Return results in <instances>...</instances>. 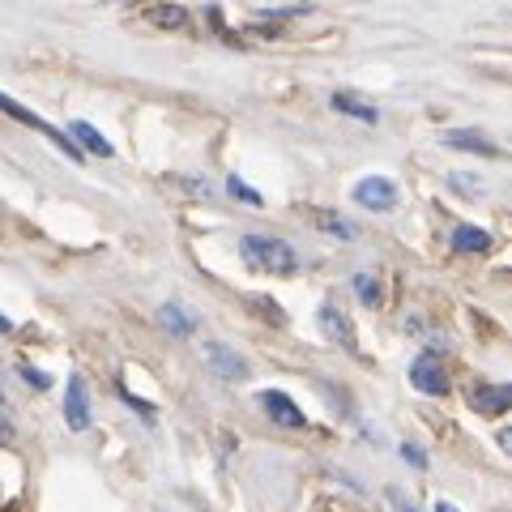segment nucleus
<instances>
[{
  "label": "nucleus",
  "instance_id": "1",
  "mask_svg": "<svg viewBox=\"0 0 512 512\" xmlns=\"http://www.w3.org/2000/svg\"><path fill=\"white\" fill-rule=\"evenodd\" d=\"M239 256L261 274H295L299 269V252L274 235H244L239 239Z\"/></svg>",
  "mask_w": 512,
  "mask_h": 512
},
{
  "label": "nucleus",
  "instance_id": "3",
  "mask_svg": "<svg viewBox=\"0 0 512 512\" xmlns=\"http://www.w3.org/2000/svg\"><path fill=\"white\" fill-rule=\"evenodd\" d=\"M350 197H355L363 210H376V214H389L397 205V184L389 175H363V180L350 188Z\"/></svg>",
  "mask_w": 512,
  "mask_h": 512
},
{
  "label": "nucleus",
  "instance_id": "11",
  "mask_svg": "<svg viewBox=\"0 0 512 512\" xmlns=\"http://www.w3.org/2000/svg\"><path fill=\"white\" fill-rule=\"evenodd\" d=\"M308 218H312L316 231L342 239V244H355V239H359V227H355V222H350L346 214H338V210H308Z\"/></svg>",
  "mask_w": 512,
  "mask_h": 512
},
{
  "label": "nucleus",
  "instance_id": "13",
  "mask_svg": "<svg viewBox=\"0 0 512 512\" xmlns=\"http://www.w3.org/2000/svg\"><path fill=\"white\" fill-rule=\"evenodd\" d=\"M329 107L333 111H342V116H350V120H363V124H380V111L372 107V103H363L359 94H350V90H338L329 99Z\"/></svg>",
  "mask_w": 512,
  "mask_h": 512
},
{
  "label": "nucleus",
  "instance_id": "7",
  "mask_svg": "<svg viewBox=\"0 0 512 512\" xmlns=\"http://www.w3.org/2000/svg\"><path fill=\"white\" fill-rule=\"evenodd\" d=\"M64 423H69L73 431L90 427V393H86L82 376H69V393H64Z\"/></svg>",
  "mask_w": 512,
  "mask_h": 512
},
{
  "label": "nucleus",
  "instance_id": "28",
  "mask_svg": "<svg viewBox=\"0 0 512 512\" xmlns=\"http://www.w3.org/2000/svg\"><path fill=\"white\" fill-rule=\"evenodd\" d=\"M0 333H13V320L9 316H0Z\"/></svg>",
  "mask_w": 512,
  "mask_h": 512
},
{
  "label": "nucleus",
  "instance_id": "21",
  "mask_svg": "<svg viewBox=\"0 0 512 512\" xmlns=\"http://www.w3.org/2000/svg\"><path fill=\"white\" fill-rule=\"evenodd\" d=\"M18 372H22V380H26V384H35V389H47V384H52V376H47V372H35L30 363H22Z\"/></svg>",
  "mask_w": 512,
  "mask_h": 512
},
{
  "label": "nucleus",
  "instance_id": "8",
  "mask_svg": "<svg viewBox=\"0 0 512 512\" xmlns=\"http://www.w3.org/2000/svg\"><path fill=\"white\" fill-rule=\"evenodd\" d=\"M205 363H210L214 376H222V380H244L248 376L244 355H235V350L222 346V342H205Z\"/></svg>",
  "mask_w": 512,
  "mask_h": 512
},
{
  "label": "nucleus",
  "instance_id": "9",
  "mask_svg": "<svg viewBox=\"0 0 512 512\" xmlns=\"http://www.w3.org/2000/svg\"><path fill=\"white\" fill-rule=\"evenodd\" d=\"M470 406L478 414H487V419H495V414L512 410V384H478L470 393Z\"/></svg>",
  "mask_w": 512,
  "mask_h": 512
},
{
  "label": "nucleus",
  "instance_id": "4",
  "mask_svg": "<svg viewBox=\"0 0 512 512\" xmlns=\"http://www.w3.org/2000/svg\"><path fill=\"white\" fill-rule=\"evenodd\" d=\"M410 384L427 397H444L448 393V372H444V359L436 355V350H427V355H419L410 363Z\"/></svg>",
  "mask_w": 512,
  "mask_h": 512
},
{
  "label": "nucleus",
  "instance_id": "25",
  "mask_svg": "<svg viewBox=\"0 0 512 512\" xmlns=\"http://www.w3.org/2000/svg\"><path fill=\"white\" fill-rule=\"evenodd\" d=\"M500 448H504V453L512 457V427H504V431H500Z\"/></svg>",
  "mask_w": 512,
  "mask_h": 512
},
{
  "label": "nucleus",
  "instance_id": "15",
  "mask_svg": "<svg viewBox=\"0 0 512 512\" xmlns=\"http://www.w3.org/2000/svg\"><path fill=\"white\" fill-rule=\"evenodd\" d=\"M141 22L158 26V30H184L188 26V9L184 5H150V9H141Z\"/></svg>",
  "mask_w": 512,
  "mask_h": 512
},
{
  "label": "nucleus",
  "instance_id": "24",
  "mask_svg": "<svg viewBox=\"0 0 512 512\" xmlns=\"http://www.w3.org/2000/svg\"><path fill=\"white\" fill-rule=\"evenodd\" d=\"M389 500H393V508H397V512H419V508H414V504L406 500L402 491H389Z\"/></svg>",
  "mask_w": 512,
  "mask_h": 512
},
{
  "label": "nucleus",
  "instance_id": "6",
  "mask_svg": "<svg viewBox=\"0 0 512 512\" xmlns=\"http://www.w3.org/2000/svg\"><path fill=\"white\" fill-rule=\"evenodd\" d=\"M256 402H261V410H265V414H269V419H274L278 427H291V431L308 427V419H303V410H299V406H295L286 393H278V389H265L261 397H256Z\"/></svg>",
  "mask_w": 512,
  "mask_h": 512
},
{
  "label": "nucleus",
  "instance_id": "22",
  "mask_svg": "<svg viewBox=\"0 0 512 512\" xmlns=\"http://www.w3.org/2000/svg\"><path fill=\"white\" fill-rule=\"evenodd\" d=\"M402 457L410 461V466H414V470H427V453H423V448H419V444H402Z\"/></svg>",
  "mask_w": 512,
  "mask_h": 512
},
{
  "label": "nucleus",
  "instance_id": "12",
  "mask_svg": "<svg viewBox=\"0 0 512 512\" xmlns=\"http://www.w3.org/2000/svg\"><path fill=\"white\" fill-rule=\"evenodd\" d=\"M448 248L457 256H478L491 248V235L483 227H474V222H461V227H453V235H448Z\"/></svg>",
  "mask_w": 512,
  "mask_h": 512
},
{
  "label": "nucleus",
  "instance_id": "26",
  "mask_svg": "<svg viewBox=\"0 0 512 512\" xmlns=\"http://www.w3.org/2000/svg\"><path fill=\"white\" fill-rule=\"evenodd\" d=\"M9 440H13V423L0 419V444H9Z\"/></svg>",
  "mask_w": 512,
  "mask_h": 512
},
{
  "label": "nucleus",
  "instance_id": "5",
  "mask_svg": "<svg viewBox=\"0 0 512 512\" xmlns=\"http://www.w3.org/2000/svg\"><path fill=\"white\" fill-rule=\"evenodd\" d=\"M316 325H320V333H325V338H329L333 346L355 350V325H350V316L338 308V303H320Z\"/></svg>",
  "mask_w": 512,
  "mask_h": 512
},
{
  "label": "nucleus",
  "instance_id": "10",
  "mask_svg": "<svg viewBox=\"0 0 512 512\" xmlns=\"http://www.w3.org/2000/svg\"><path fill=\"white\" fill-rule=\"evenodd\" d=\"M444 146L448 150H466V154H483V158H500L504 154L487 133H474V128H453V133H444Z\"/></svg>",
  "mask_w": 512,
  "mask_h": 512
},
{
  "label": "nucleus",
  "instance_id": "2",
  "mask_svg": "<svg viewBox=\"0 0 512 512\" xmlns=\"http://www.w3.org/2000/svg\"><path fill=\"white\" fill-rule=\"evenodd\" d=\"M0 111H5V116H13V120H18V124H26V128H35V133H43L47 141H52V146L60 150V154H69L73 158V163H82V150H77V141L69 137V133H60V128H52V124H47L43 116H35V111H30V107H22V103H13L9 99V94H0Z\"/></svg>",
  "mask_w": 512,
  "mask_h": 512
},
{
  "label": "nucleus",
  "instance_id": "16",
  "mask_svg": "<svg viewBox=\"0 0 512 512\" xmlns=\"http://www.w3.org/2000/svg\"><path fill=\"white\" fill-rule=\"evenodd\" d=\"M158 325H163L171 338H188V333H197V320H192V312H184L180 303H163V308H158Z\"/></svg>",
  "mask_w": 512,
  "mask_h": 512
},
{
  "label": "nucleus",
  "instance_id": "27",
  "mask_svg": "<svg viewBox=\"0 0 512 512\" xmlns=\"http://www.w3.org/2000/svg\"><path fill=\"white\" fill-rule=\"evenodd\" d=\"M436 512H461V508H457V504H448V500H440V504H436Z\"/></svg>",
  "mask_w": 512,
  "mask_h": 512
},
{
  "label": "nucleus",
  "instance_id": "20",
  "mask_svg": "<svg viewBox=\"0 0 512 512\" xmlns=\"http://www.w3.org/2000/svg\"><path fill=\"white\" fill-rule=\"evenodd\" d=\"M248 303L256 312H261L265 320H274V325H286V312L278 308V303H269V295H248Z\"/></svg>",
  "mask_w": 512,
  "mask_h": 512
},
{
  "label": "nucleus",
  "instance_id": "23",
  "mask_svg": "<svg viewBox=\"0 0 512 512\" xmlns=\"http://www.w3.org/2000/svg\"><path fill=\"white\" fill-rule=\"evenodd\" d=\"M124 402L133 406V410H141V414H146V419H154V406H150V402H141V397H133V393H124Z\"/></svg>",
  "mask_w": 512,
  "mask_h": 512
},
{
  "label": "nucleus",
  "instance_id": "14",
  "mask_svg": "<svg viewBox=\"0 0 512 512\" xmlns=\"http://www.w3.org/2000/svg\"><path fill=\"white\" fill-rule=\"evenodd\" d=\"M69 137L77 141V150H90V154H99V158L116 154V150H111V141H107L94 124H86V120H73V124H69Z\"/></svg>",
  "mask_w": 512,
  "mask_h": 512
},
{
  "label": "nucleus",
  "instance_id": "19",
  "mask_svg": "<svg viewBox=\"0 0 512 512\" xmlns=\"http://www.w3.org/2000/svg\"><path fill=\"white\" fill-rule=\"evenodd\" d=\"M448 188L461 192V197H478V192H483V180H478V175H466V171H453L448 175Z\"/></svg>",
  "mask_w": 512,
  "mask_h": 512
},
{
  "label": "nucleus",
  "instance_id": "18",
  "mask_svg": "<svg viewBox=\"0 0 512 512\" xmlns=\"http://www.w3.org/2000/svg\"><path fill=\"white\" fill-rule=\"evenodd\" d=\"M227 192H231V197L235 201H244V205H252V210H261V192H256L252 184H244V180H239V175H231V180H227Z\"/></svg>",
  "mask_w": 512,
  "mask_h": 512
},
{
  "label": "nucleus",
  "instance_id": "17",
  "mask_svg": "<svg viewBox=\"0 0 512 512\" xmlns=\"http://www.w3.org/2000/svg\"><path fill=\"white\" fill-rule=\"evenodd\" d=\"M355 295H359V303H367V308H380L384 303V291L372 274H355Z\"/></svg>",
  "mask_w": 512,
  "mask_h": 512
}]
</instances>
